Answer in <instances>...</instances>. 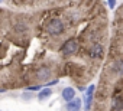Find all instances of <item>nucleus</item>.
<instances>
[{
  "mask_svg": "<svg viewBox=\"0 0 123 111\" xmlns=\"http://www.w3.org/2000/svg\"><path fill=\"white\" fill-rule=\"evenodd\" d=\"M41 88H42V85H33V87H29L28 91H38V89H41Z\"/></svg>",
  "mask_w": 123,
  "mask_h": 111,
  "instance_id": "nucleus-11",
  "label": "nucleus"
},
{
  "mask_svg": "<svg viewBox=\"0 0 123 111\" xmlns=\"http://www.w3.org/2000/svg\"><path fill=\"white\" fill-rule=\"evenodd\" d=\"M62 98H64L67 102H70L71 100H74V98H75V89H74V88H71V87L64 88V91H62Z\"/></svg>",
  "mask_w": 123,
  "mask_h": 111,
  "instance_id": "nucleus-7",
  "label": "nucleus"
},
{
  "mask_svg": "<svg viewBox=\"0 0 123 111\" xmlns=\"http://www.w3.org/2000/svg\"><path fill=\"white\" fill-rule=\"evenodd\" d=\"M113 69L117 75H123V59H117L113 65Z\"/></svg>",
  "mask_w": 123,
  "mask_h": 111,
  "instance_id": "nucleus-9",
  "label": "nucleus"
},
{
  "mask_svg": "<svg viewBox=\"0 0 123 111\" xmlns=\"http://www.w3.org/2000/svg\"><path fill=\"white\" fill-rule=\"evenodd\" d=\"M65 108H67V111H78V110L81 108V100H80V98L71 100L70 102H67Z\"/></svg>",
  "mask_w": 123,
  "mask_h": 111,
  "instance_id": "nucleus-5",
  "label": "nucleus"
},
{
  "mask_svg": "<svg viewBox=\"0 0 123 111\" xmlns=\"http://www.w3.org/2000/svg\"><path fill=\"white\" fill-rule=\"evenodd\" d=\"M90 56L91 58H101L103 56V48L100 43H94L90 48Z\"/></svg>",
  "mask_w": 123,
  "mask_h": 111,
  "instance_id": "nucleus-4",
  "label": "nucleus"
},
{
  "mask_svg": "<svg viewBox=\"0 0 123 111\" xmlns=\"http://www.w3.org/2000/svg\"><path fill=\"white\" fill-rule=\"evenodd\" d=\"M22 97H23V98H26V100H29V98L32 97V94H23Z\"/></svg>",
  "mask_w": 123,
  "mask_h": 111,
  "instance_id": "nucleus-14",
  "label": "nucleus"
},
{
  "mask_svg": "<svg viewBox=\"0 0 123 111\" xmlns=\"http://www.w3.org/2000/svg\"><path fill=\"white\" fill-rule=\"evenodd\" d=\"M77 49H78V42L75 39H68L62 45V48H61V52L64 55H73V53L77 52Z\"/></svg>",
  "mask_w": 123,
  "mask_h": 111,
  "instance_id": "nucleus-2",
  "label": "nucleus"
},
{
  "mask_svg": "<svg viewBox=\"0 0 123 111\" xmlns=\"http://www.w3.org/2000/svg\"><path fill=\"white\" fill-rule=\"evenodd\" d=\"M51 94H52V91H51L49 88H45V89L39 91V94H38V98L42 101V100H46V98H49V97H51Z\"/></svg>",
  "mask_w": 123,
  "mask_h": 111,
  "instance_id": "nucleus-10",
  "label": "nucleus"
},
{
  "mask_svg": "<svg viewBox=\"0 0 123 111\" xmlns=\"http://www.w3.org/2000/svg\"><path fill=\"white\" fill-rule=\"evenodd\" d=\"M111 107L114 111H122L123 110V97L122 95H114L111 100Z\"/></svg>",
  "mask_w": 123,
  "mask_h": 111,
  "instance_id": "nucleus-6",
  "label": "nucleus"
},
{
  "mask_svg": "<svg viewBox=\"0 0 123 111\" xmlns=\"http://www.w3.org/2000/svg\"><path fill=\"white\" fill-rule=\"evenodd\" d=\"M56 82H58L56 79H54V81H51V82H48V84H46V88H48V87H51V85H55Z\"/></svg>",
  "mask_w": 123,
  "mask_h": 111,
  "instance_id": "nucleus-12",
  "label": "nucleus"
},
{
  "mask_svg": "<svg viewBox=\"0 0 123 111\" xmlns=\"http://www.w3.org/2000/svg\"><path fill=\"white\" fill-rule=\"evenodd\" d=\"M94 89L96 87L94 85H90L86 91V98H84V110L88 111L91 108V102H93V94H94Z\"/></svg>",
  "mask_w": 123,
  "mask_h": 111,
  "instance_id": "nucleus-3",
  "label": "nucleus"
},
{
  "mask_svg": "<svg viewBox=\"0 0 123 111\" xmlns=\"http://www.w3.org/2000/svg\"><path fill=\"white\" fill-rule=\"evenodd\" d=\"M49 75H51V71L46 68V67H42V68H39L38 71H36V77L39 78V79H48L49 78Z\"/></svg>",
  "mask_w": 123,
  "mask_h": 111,
  "instance_id": "nucleus-8",
  "label": "nucleus"
},
{
  "mask_svg": "<svg viewBox=\"0 0 123 111\" xmlns=\"http://www.w3.org/2000/svg\"><path fill=\"white\" fill-rule=\"evenodd\" d=\"M46 30L49 35H61L64 32V22L62 20H59V19H52L48 26H46Z\"/></svg>",
  "mask_w": 123,
  "mask_h": 111,
  "instance_id": "nucleus-1",
  "label": "nucleus"
},
{
  "mask_svg": "<svg viewBox=\"0 0 123 111\" xmlns=\"http://www.w3.org/2000/svg\"><path fill=\"white\" fill-rule=\"evenodd\" d=\"M107 5H109V7H111V9H113V7L116 6V2H109Z\"/></svg>",
  "mask_w": 123,
  "mask_h": 111,
  "instance_id": "nucleus-13",
  "label": "nucleus"
}]
</instances>
